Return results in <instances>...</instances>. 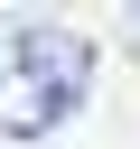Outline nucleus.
Wrapping results in <instances>:
<instances>
[{
	"label": "nucleus",
	"instance_id": "obj_1",
	"mask_svg": "<svg viewBox=\"0 0 140 149\" xmlns=\"http://www.w3.org/2000/svg\"><path fill=\"white\" fill-rule=\"evenodd\" d=\"M93 93V37L65 19H9L0 28V130L9 140H47L75 121V102Z\"/></svg>",
	"mask_w": 140,
	"mask_h": 149
}]
</instances>
